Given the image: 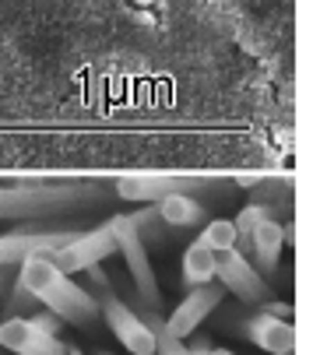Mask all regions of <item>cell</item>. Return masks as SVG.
Listing matches in <instances>:
<instances>
[{"mask_svg": "<svg viewBox=\"0 0 313 355\" xmlns=\"http://www.w3.org/2000/svg\"><path fill=\"white\" fill-rule=\"evenodd\" d=\"M15 282L22 288H28L39 306H46L64 324L88 327V324L99 320V299L88 288L74 285L71 275H64L53 261H49V253H32V257H25Z\"/></svg>", "mask_w": 313, "mask_h": 355, "instance_id": "cell-1", "label": "cell"}, {"mask_svg": "<svg viewBox=\"0 0 313 355\" xmlns=\"http://www.w3.org/2000/svg\"><path fill=\"white\" fill-rule=\"evenodd\" d=\"M106 197L102 183H18L0 187V218H46L81 205H99Z\"/></svg>", "mask_w": 313, "mask_h": 355, "instance_id": "cell-2", "label": "cell"}, {"mask_svg": "<svg viewBox=\"0 0 313 355\" xmlns=\"http://www.w3.org/2000/svg\"><path fill=\"white\" fill-rule=\"evenodd\" d=\"M106 225H110V232L117 239V250L124 253V261H127V271H130V282H134V295L144 302L148 310H159L162 306V292H159V282H155V271L148 264V246L137 239V232L127 222V215H113Z\"/></svg>", "mask_w": 313, "mask_h": 355, "instance_id": "cell-3", "label": "cell"}, {"mask_svg": "<svg viewBox=\"0 0 313 355\" xmlns=\"http://www.w3.org/2000/svg\"><path fill=\"white\" fill-rule=\"evenodd\" d=\"M208 190H229L226 180L208 176H124L117 180V197L124 200H162L173 193H208Z\"/></svg>", "mask_w": 313, "mask_h": 355, "instance_id": "cell-4", "label": "cell"}, {"mask_svg": "<svg viewBox=\"0 0 313 355\" xmlns=\"http://www.w3.org/2000/svg\"><path fill=\"white\" fill-rule=\"evenodd\" d=\"M215 278L226 292H232L243 306H260L264 299H271V288L268 282L257 275V268L243 257V253L232 246V250H222L215 253Z\"/></svg>", "mask_w": 313, "mask_h": 355, "instance_id": "cell-5", "label": "cell"}, {"mask_svg": "<svg viewBox=\"0 0 313 355\" xmlns=\"http://www.w3.org/2000/svg\"><path fill=\"white\" fill-rule=\"evenodd\" d=\"M99 313L106 317L110 331L117 334V341L130 355H155V334L148 331V324L127 306V302L113 288L110 292H99Z\"/></svg>", "mask_w": 313, "mask_h": 355, "instance_id": "cell-6", "label": "cell"}, {"mask_svg": "<svg viewBox=\"0 0 313 355\" xmlns=\"http://www.w3.org/2000/svg\"><path fill=\"white\" fill-rule=\"evenodd\" d=\"M113 253H117V239H113L110 225H99L92 232H78L71 243L53 250L49 261H53L64 275H74V271H88L92 264H102L106 257H113Z\"/></svg>", "mask_w": 313, "mask_h": 355, "instance_id": "cell-7", "label": "cell"}, {"mask_svg": "<svg viewBox=\"0 0 313 355\" xmlns=\"http://www.w3.org/2000/svg\"><path fill=\"white\" fill-rule=\"evenodd\" d=\"M229 331L243 334L246 341H253L257 348H264L268 355H292L296 352V327L289 320H278L271 313H250V317H236L226 324Z\"/></svg>", "mask_w": 313, "mask_h": 355, "instance_id": "cell-8", "label": "cell"}, {"mask_svg": "<svg viewBox=\"0 0 313 355\" xmlns=\"http://www.w3.org/2000/svg\"><path fill=\"white\" fill-rule=\"evenodd\" d=\"M78 232L71 229H22V232H8L0 236V264L4 268H18L25 257H32V253H53L60 250L64 243H71Z\"/></svg>", "mask_w": 313, "mask_h": 355, "instance_id": "cell-9", "label": "cell"}, {"mask_svg": "<svg viewBox=\"0 0 313 355\" xmlns=\"http://www.w3.org/2000/svg\"><path fill=\"white\" fill-rule=\"evenodd\" d=\"M222 295H226V288L215 285V282L197 285V288H187L183 302L173 310V317L166 320L169 334H176V338H190V334L204 324L208 313H215V310L222 306Z\"/></svg>", "mask_w": 313, "mask_h": 355, "instance_id": "cell-10", "label": "cell"}, {"mask_svg": "<svg viewBox=\"0 0 313 355\" xmlns=\"http://www.w3.org/2000/svg\"><path fill=\"white\" fill-rule=\"evenodd\" d=\"M282 246H285V232H282V225L275 218L260 222L246 239H236V250L257 268V275L264 282L278 275V253H282Z\"/></svg>", "mask_w": 313, "mask_h": 355, "instance_id": "cell-11", "label": "cell"}, {"mask_svg": "<svg viewBox=\"0 0 313 355\" xmlns=\"http://www.w3.org/2000/svg\"><path fill=\"white\" fill-rule=\"evenodd\" d=\"M0 348H8L15 355H67L71 345H64L57 334H46L25 317L0 320Z\"/></svg>", "mask_w": 313, "mask_h": 355, "instance_id": "cell-12", "label": "cell"}, {"mask_svg": "<svg viewBox=\"0 0 313 355\" xmlns=\"http://www.w3.org/2000/svg\"><path fill=\"white\" fill-rule=\"evenodd\" d=\"M155 211H159V218L169 229H194V225H204L208 222V205H204L197 193L162 197V200H155Z\"/></svg>", "mask_w": 313, "mask_h": 355, "instance_id": "cell-13", "label": "cell"}, {"mask_svg": "<svg viewBox=\"0 0 313 355\" xmlns=\"http://www.w3.org/2000/svg\"><path fill=\"white\" fill-rule=\"evenodd\" d=\"M208 282H215V253L204 243H190L187 253H183V285L197 288V285H208Z\"/></svg>", "mask_w": 313, "mask_h": 355, "instance_id": "cell-14", "label": "cell"}, {"mask_svg": "<svg viewBox=\"0 0 313 355\" xmlns=\"http://www.w3.org/2000/svg\"><path fill=\"white\" fill-rule=\"evenodd\" d=\"M127 222L134 225V232H137V239L144 246H166V239L173 236V229L159 218V211H155V208H137V211L127 215Z\"/></svg>", "mask_w": 313, "mask_h": 355, "instance_id": "cell-15", "label": "cell"}, {"mask_svg": "<svg viewBox=\"0 0 313 355\" xmlns=\"http://www.w3.org/2000/svg\"><path fill=\"white\" fill-rule=\"evenodd\" d=\"M289 208H278V205H257V200H250L246 208H239V215H236V239H246L260 222H268V218H275L278 222V215H285Z\"/></svg>", "mask_w": 313, "mask_h": 355, "instance_id": "cell-16", "label": "cell"}, {"mask_svg": "<svg viewBox=\"0 0 313 355\" xmlns=\"http://www.w3.org/2000/svg\"><path fill=\"white\" fill-rule=\"evenodd\" d=\"M197 243H204L212 253L232 250V246H236V225H232L229 218H215V222L204 225V232L197 236Z\"/></svg>", "mask_w": 313, "mask_h": 355, "instance_id": "cell-17", "label": "cell"}, {"mask_svg": "<svg viewBox=\"0 0 313 355\" xmlns=\"http://www.w3.org/2000/svg\"><path fill=\"white\" fill-rule=\"evenodd\" d=\"M8 295H11V299H8V306H4V320H11V317H25L28 310H35V306H39L35 295H32L28 288H22L18 282L8 288Z\"/></svg>", "mask_w": 313, "mask_h": 355, "instance_id": "cell-18", "label": "cell"}, {"mask_svg": "<svg viewBox=\"0 0 313 355\" xmlns=\"http://www.w3.org/2000/svg\"><path fill=\"white\" fill-rule=\"evenodd\" d=\"M25 320H28V324H35V327H39V331H46V334H60V327H64V320H60V317H53L49 310H42V313H28Z\"/></svg>", "mask_w": 313, "mask_h": 355, "instance_id": "cell-19", "label": "cell"}, {"mask_svg": "<svg viewBox=\"0 0 313 355\" xmlns=\"http://www.w3.org/2000/svg\"><path fill=\"white\" fill-rule=\"evenodd\" d=\"M260 313H271V317H278V320H292V306H289V302H275V299L260 302Z\"/></svg>", "mask_w": 313, "mask_h": 355, "instance_id": "cell-20", "label": "cell"}, {"mask_svg": "<svg viewBox=\"0 0 313 355\" xmlns=\"http://www.w3.org/2000/svg\"><path fill=\"white\" fill-rule=\"evenodd\" d=\"M208 348H212V341H208L204 334H197L194 345H187V355H208Z\"/></svg>", "mask_w": 313, "mask_h": 355, "instance_id": "cell-21", "label": "cell"}, {"mask_svg": "<svg viewBox=\"0 0 313 355\" xmlns=\"http://www.w3.org/2000/svg\"><path fill=\"white\" fill-rule=\"evenodd\" d=\"M11 282H15V268H4V264H0V292H8Z\"/></svg>", "mask_w": 313, "mask_h": 355, "instance_id": "cell-22", "label": "cell"}, {"mask_svg": "<svg viewBox=\"0 0 313 355\" xmlns=\"http://www.w3.org/2000/svg\"><path fill=\"white\" fill-rule=\"evenodd\" d=\"M208 355H232L229 348H208Z\"/></svg>", "mask_w": 313, "mask_h": 355, "instance_id": "cell-23", "label": "cell"}, {"mask_svg": "<svg viewBox=\"0 0 313 355\" xmlns=\"http://www.w3.org/2000/svg\"><path fill=\"white\" fill-rule=\"evenodd\" d=\"M99 355H110V352H99Z\"/></svg>", "mask_w": 313, "mask_h": 355, "instance_id": "cell-24", "label": "cell"}]
</instances>
